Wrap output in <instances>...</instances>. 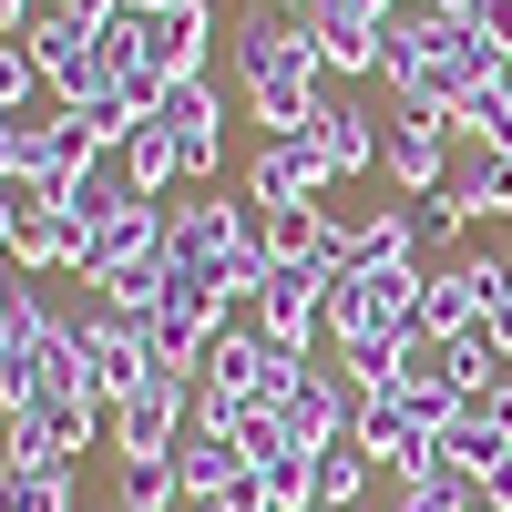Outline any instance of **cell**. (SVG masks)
Here are the masks:
<instances>
[{"mask_svg": "<svg viewBox=\"0 0 512 512\" xmlns=\"http://www.w3.org/2000/svg\"><path fill=\"white\" fill-rule=\"evenodd\" d=\"M11 267H31V277H82V226L62 216V205H21V246H11Z\"/></svg>", "mask_w": 512, "mask_h": 512, "instance_id": "d6986e66", "label": "cell"}, {"mask_svg": "<svg viewBox=\"0 0 512 512\" xmlns=\"http://www.w3.org/2000/svg\"><path fill=\"white\" fill-rule=\"evenodd\" d=\"M472 31H482V52L512 72V0H482V21H472Z\"/></svg>", "mask_w": 512, "mask_h": 512, "instance_id": "d6a6232c", "label": "cell"}, {"mask_svg": "<svg viewBox=\"0 0 512 512\" xmlns=\"http://www.w3.org/2000/svg\"><path fill=\"white\" fill-rule=\"evenodd\" d=\"M62 11H82V21H113V11H123V0H62Z\"/></svg>", "mask_w": 512, "mask_h": 512, "instance_id": "8d00e7d4", "label": "cell"}, {"mask_svg": "<svg viewBox=\"0 0 512 512\" xmlns=\"http://www.w3.org/2000/svg\"><path fill=\"white\" fill-rule=\"evenodd\" d=\"M21 205H31L21 185H0V267H11V246H21Z\"/></svg>", "mask_w": 512, "mask_h": 512, "instance_id": "836d02e7", "label": "cell"}, {"mask_svg": "<svg viewBox=\"0 0 512 512\" xmlns=\"http://www.w3.org/2000/svg\"><path fill=\"white\" fill-rule=\"evenodd\" d=\"M82 461H0V512H72Z\"/></svg>", "mask_w": 512, "mask_h": 512, "instance_id": "44dd1931", "label": "cell"}, {"mask_svg": "<svg viewBox=\"0 0 512 512\" xmlns=\"http://www.w3.org/2000/svg\"><path fill=\"white\" fill-rule=\"evenodd\" d=\"M31 62H41V82H52V103H103V93H113L103 31L82 21V11H52V21H31Z\"/></svg>", "mask_w": 512, "mask_h": 512, "instance_id": "277c9868", "label": "cell"}, {"mask_svg": "<svg viewBox=\"0 0 512 512\" xmlns=\"http://www.w3.org/2000/svg\"><path fill=\"white\" fill-rule=\"evenodd\" d=\"M226 62L236 82H277V72H318V31L297 21V11H246L226 31Z\"/></svg>", "mask_w": 512, "mask_h": 512, "instance_id": "9c48e42d", "label": "cell"}, {"mask_svg": "<svg viewBox=\"0 0 512 512\" xmlns=\"http://www.w3.org/2000/svg\"><path fill=\"white\" fill-rule=\"evenodd\" d=\"M431 359H441V379H461V390H492V379L512 369V349H502V338H492V318H482L472 338H441Z\"/></svg>", "mask_w": 512, "mask_h": 512, "instance_id": "484cf974", "label": "cell"}, {"mask_svg": "<svg viewBox=\"0 0 512 512\" xmlns=\"http://www.w3.org/2000/svg\"><path fill=\"white\" fill-rule=\"evenodd\" d=\"M369 482H379V461H369L359 441L318 451V512H359V502H369Z\"/></svg>", "mask_w": 512, "mask_h": 512, "instance_id": "4316f807", "label": "cell"}, {"mask_svg": "<svg viewBox=\"0 0 512 512\" xmlns=\"http://www.w3.org/2000/svg\"><path fill=\"white\" fill-rule=\"evenodd\" d=\"M410 246H420V267H451V246H461V205H451V185L410 205Z\"/></svg>", "mask_w": 512, "mask_h": 512, "instance_id": "f1b7e54d", "label": "cell"}, {"mask_svg": "<svg viewBox=\"0 0 512 512\" xmlns=\"http://www.w3.org/2000/svg\"><path fill=\"white\" fill-rule=\"evenodd\" d=\"M328 216H338V205H328ZM338 267H420L410 205H359V216H338Z\"/></svg>", "mask_w": 512, "mask_h": 512, "instance_id": "2e32d148", "label": "cell"}, {"mask_svg": "<svg viewBox=\"0 0 512 512\" xmlns=\"http://www.w3.org/2000/svg\"><path fill=\"white\" fill-rule=\"evenodd\" d=\"M308 31H318V72H328V82H359V72L390 62V41H379L369 21H328V11H308Z\"/></svg>", "mask_w": 512, "mask_h": 512, "instance_id": "603a6c76", "label": "cell"}, {"mask_svg": "<svg viewBox=\"0 0 512 512\" xmlns=\"http://www.w3.org/2000/svg\"><path fill=\"white\" fill-rule=\"evenodd\" d=\"M379 134H390V113H369V103H349V93L328 82V103H318V123H308V144H318V164H328V185L379 175Z\"/></svg>", "mask_w": 512, "mask_h": 512, "instance_id": "8fae6325", "label": "cell"}, {"mask_svg": "<svg viewBox=\"0 0 512 512\" xmlns=\"http://www.w3.org/2000/svg\"><path fill=\"white\" fill-rule=\"evenodd\" d=\"M185 431H195V379H175V369L144 379V390L113 410V451L123 461H134V451H185Z\"/></svg>", "mask_w": 512, "mask_h": 512, "instance_id": "30bf717a", "label": "cell"}, {"mask_svg": "<svg viewBox=\"0 0 512 512\" xmlns=\"http://www.w3.org/2000/svg\"><path fill=\"white\" fill-rule=\"evenodd\" d=\"M164 256H175V277H216V287L236 297V308H246V297L277 277L267 226H256V205H246V195H226V185H195V195H175Z\"/></svg>", "mask_w": 512, "mask_h": 512, "instance_id": "6da1fadb", "label": "cell"}, {"mask_svg": "<svg viewBox=\"0 0 512 512\" xmlns=\"http://www.w3.org/2000/svg\"><path fill=\"white\" fill-rule=\"evenodd\" d=\"M134 11H164V0H134Z\"/></svg>", "mask_w": 512, "mask_h": 512, "instance_id": "f35d334b", "label": "cell"}, {"mask_svg": "<svg viewBox=\"0 0 512 512\" xmlns=\"http://www.w3.org/2000/svg\"><path fill=\"white\" fill-rule=\"evenodd\" d=\"M502 267L512 256H492V246H472V256H451V267H431L420 277V338H472L482 318H492V287H502Z\"/></svg>", "mask_w": 512, "mask_h": 512, "instance_id": "3957f363", "label": "cell"}, {"mask_svg": "<svg viewBox=\"0 0 512 512\" xmlns=\"http://www.w3.org/2000/svg\"><path fill=\"white\" fill-rule=\"evenodd\" d=\"M451 144H492V154H512V72H492V82H472V93H461Z\"/></svg>", "mask_w": 512, "mask_h": 512, "instance_id": "cb8c5ba5", "label": "cell"}, {"mask_svg": "<svg viewBox=\"0 0 512 512\" xmlns=\"http://www.w3.org/2000/svg\"><path fill=\"white\" fill-rule=\"evenodd\" d=\"M175 472H185V512H226V502L256 482V461H246L236 441H216V431H185Z\"/></svg>", "mask_w": 512, "mask_h": 512, "instance_id": "9a60e30c", "label": "cell"}, {"mask_svg": "<svg viewBox=\"0 0 512 512\" xmlns=\"http://www.w3.org/2000/svg\"><path fill=\"white\" fill-rule=\"evenodd\" d=\"M246 318L267 328V338H287V349L318 359V338H328V277H318V267H277L267 287L246 297Z\"/></svg>", "mask_w": 512, "mask_h": 512, "instance_id": "7c38bea8", "label": "cell"}, {"mask_svg": "<svg viewBox=\"0 0 512 512\" xmlns=\"http://www.w3.org/2000/svg\"><path fill=\"white\" fill-rule=\"evenodd\" d=\"M236 451H246V461H267V451H297V441H287V410H246Z\"/></svg>", "mask_w": 512, "mask_h": 512, "instance_id": "1f68e13d", "label": "cell"}, {"mask_svg": "<svg viewBox=\"0 0 512 512\" xmlns=\"http://www.w3.org/2000/svg\"><path fill=\"white\" fill-rule=\"evenodd\" d=\"M492 338L512 349V267H502V287H492Z\"/></svg>", "mask_w": 512, "mask_h": 512, "instance_id": "d590c367", "label": "cell"}, {"mask_svg": "<svg viewBox=\"0 0 512 512\" xmlns=\"http://www.w3.org/2000/svg\"><path fill=\"white\" fill-rule=\"evenodd\" d=\"M246 205L267 216V205H328V164L308 134H256L246 154Z\"/></svg>", "mask_w": 512, "mask_h": 512, "instance_id": "ba28073f", "label": "cell"}, {"mask_svg": "<svg viewBox=\"0 0 512 512\" xmlns=\"http://www.w3.org/2000/svg\"><path fill=\"white\" fill-rule=\"evenodd\" d=\"M52 82H41V62H31V41H0V113H31Z\"/></svg>", "mask_w": 512, "mask_h": 512, "instance_id": "4dcf8cb0", "label": "cell"}, {"mask_svg": "<svg viewBox=\"0 0 512 512\" xmlns=\"http://www.w3.org/2000/svg\"><path fill=\"white\" fill-rule=\"evenodd\" d=\"M164 123H175V144H185V195L195 185H216L226 175V82L216 72H195V82H164Z\"/></svg>", "mask_w": 512, "mask_h": 512, "instance_id": "5b68a950", "label": "cell"}, {"mask_svg": "<svg viewBox=\"0 0 512 512\" xmlns=\"http://www.w3.org/2000/svg\"><path fill=\"white\" fill-rule=\"evenodd\" d=\"M256 226H267V256H277V267H338V216H328V205H267V216H256Z\"/></svg>", "mask_w": 512, "mask_h": 512, "instance_id": "e0dca14e", "label": "cell"}, {"mask_svg": "<svg viewBox=\"0 0 512 512\" xmlns=\"http://www.w3.org/2000/svg\"><path fill=\"white\" fill-rule=\"evenodd\" d=\"M328 103V72H277V82H246V123L256 134H308Z\"/></svg>", "mask_w": 512, "mask_h": 512, "instance_id": "ffe728a7", "label": "cell"}, {"mask_svg": "<svg viewBox=\"0 0 512 512\" xmlns=\"http://www.w3.org/2000/svg\"><path fill=\"white\" fill-rule=\"evenodd\" d=\"M390 512H482V482H472V472H451V461H441V472L400 482V502H390Z\"/></svg>", "mask_w": 512, "mask_h": 512, "instance_id": "83f0119b", "label": "cell"}, {"mask_svg": "<svg viewBox=\"0 0 512 512\" xmlns=\"http://www.w3.org/2000/svg\"><path fill=\"white\" fill-rule=\"evenodd\" d=\"M318 11H328V21H369V31H379V21H390V0H318Z\"/></svg>", "mask_w": 512, "mask_h": 512, "instance_id": "e575fe53", "label": "cell"}, {"mask_svg": "<svg viewBox=\"0 0 512 512\" xmlns=\"http://www.w3.org/2000/svg\"><path fill=\"white\" fill-rule=\"evenodd\" d=\"M113 512H134V502H113Z\"/></svg>", "mask_w": 512, "mask_h": 512, "instance_id": "ab89813d", "label": "cell"}, {"mask_svg": "<svg viewBox=\"0 0 512 512\" xmlns=\"http://www.w3.org/2000/svg\"><path fill=\"white\" fill-rule=\"evenodd\" d=\"M451 205H461V226H502V216H512V154L461 144V154H451Z\"/></svg>", "mask_w": 512, "mask_h": 512, "instance_id": "ac0fdd59", "label": "cell"}, {"mask_svg": "<svg viewBox=\"0 0 512 512\" xmlns=\"http://www.w3.org/2000/svg\"><path fill=\"white\" fill-rule=\"evenodd\" d=\"M502 451H512V441L492 431V420H482V410H461V420H451V431H441V461H451V472H472V482L492 472V461H502Z\"/></svg>", "mask_w": 512, "mask_h": 512, "instance_id": "f546056e", "label": "cell"}, {"mask_svg": "<svg viewBox=\"0 0 512 512\" xmlns=\"http://www.w3.org/2000/svg\"><path fill=\"white\" fill-rule=\"evenodd\" d=\"M123 164H134V185H144V195H164V205L185 195V144H175V123H164V113H144V123H134Z\"/></svg>", "mask_w": 512, "mask_h": 512, "instance_id": "7402d4cb", "label": "cell"}, {"mask_svg": "<svg viewBox=\"0 0 512 512\" xmlns=\"http://www.w3.org/2000/svg\"><path fill=\"white\" fill-rule=\"evenodd\" d=\"M216 0H164V11H144V72L154 82H195L205 62H216Z\"/></svg>", "mask_w": 512, "mask_h": 512, "instance_id": "52a82bcc", "label": "cell"}, {"mask_svg": "<svg viewBox=\"0 0 512 512\" xmlns=\"http://www.w3.org/2000/svg\"><path fill=\"white\" fill-rule=\"evenodd\" d=\"M451 123H431V113H400L390 103V134H379V175H390V195L400 205H420V195H441L451 185Z\"/></svg>", "mask_w": 512, "mask_h": 512, "instance_id": "8992f818", "label": "cell"}, {"mask_svg": "<svg viewBox=\"0 0 512 512\" xmlns=\"http://www.w3.org/2000/svg\"><path fill=\"white\" fill-rule=\"evenodd\" d=\"M267 11H297V21H308V11H318V0H267Z\"/></svg>", "mask_w": 512, "mask_h": 512, "instance_id": "74e56055", "label": "cell"}, {"mask_svg": "<svg viewBox=\"0 0 512 512\" xmlns=\"http://www.w3.org/2000/svg\"><path fill=\"white\" fill-rule=\"evenodd\" d=\"M113 502H134V512H185L175 451H134V461H123V482H113Z\"/></svg>", "mask_w": 512, "mask_h": 512, "instance_id": "d4e9b609", "label": "cell"}, {"mask_svg": "<svg viewBox=\"0 0 512 512\" xmlns=\"http://www.w3.org/2000/svg\"><path fill=\"white\" fill-rule=\"evenodd\" d=\"M420 277L431 267H328V349L420 338Z\"/></svg>", "mask_w": 512, "mask_h": 512, "instance_id": "7a4b0ae2", "label": "cell"}, {"mask_svg": "<svg viewBox=\"0 0 512 512\" xmlns=\"http://www.w3.org/2000/svg\"><path fill=\"white\" fill-rule=\"evenodd\" d=\"M164 226H175V205H164V195H134L123 216L82 226V277H113V267H134V256H164Z\"/></svg>", "mask_w": 512, "mask_h": 512, "instance_id": "4fadbf2b", "label": "cell"}, {"mask_svg": "<svg viewBox=\"0 0 512 512\" xmlns=\"http://www.w3.org/2000/svg\"><path fill=\"white\" fill-rule=\"evenodd\" d=\"M134 195H144V185H134V164H123V154H93V164H72V175L41 185V205H62L72 226H103V216H123Z\"/></svg>", "mask_w": 512, "mask_h": 512, "instance_id": "5bb4252c", "label": "cell"}]
</instances>
